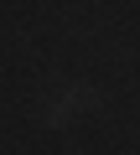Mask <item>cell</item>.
<instances>
[{
  "mask_svg": "<svg viewBox=\"0 0 140 155\" xmlns=\"http://www.w3.org/2000/svg\"><path fill=\"white\" fill-rule=\"evenodd\" d=\"M94 98H99L94 88H73L67 98H57V104L47 109V119H52V124H67V119H73V109H83V104H94Z\"/></svg>",
  "mask_w": 140,
  "mask_h": 155,
  "instance_id": "obj_1",
  "label": "cell"
}]
</instances>
